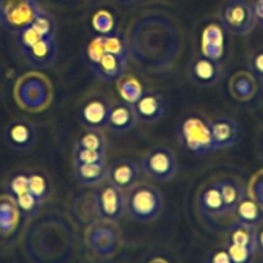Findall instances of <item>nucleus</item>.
I'll return each mask as SVG.
<instances>
[{"label": "nucleus", "mask_w": 263, "mask_h": 263, "mask_svg": "<svg viewBox=\"0 0 263 263\" xmlns=\"http://www.w3.org/2000/svg\"><path fill=\"white\" fill-rule=\"evenodd\" d=\"M229 243L236 244V246L256 248L257 229L253 228V226L235 222L230 229V241Z\"/></svg>", "instance_id": "bb28decb"}, {"label": "nucleus", "mask_w": 263, "mask_h": 263, "mask_svg": "<svg viewBox=\"0 0 263 263\" xmlns=\"http://www.w3.org/2000/svg\"><path fill=\"white\" fill-rule=\"evenodd\" d=\"M143 176L144 174L139 162L131 158H121L107 166L105 181L126 193L141 182Z\"/></svg>", "instance_id": "9d476101"}, {"label": "nucleus", "mask_w": 263, "mask_h": 263, "mask_svg": "<svg viewBox=\"0 0 263 263\" xmlns=\"http://www.w3.org/2000/svg\"><path fill=\"white\" fill-rule=\"evenodd\" d=\"M218 20L233 35H248L257 23L254 7L249 0H226L220 8Z\"/></svg>", "instance_id": "20e7f679"}, {"label": "nucleus", "mask_w": 263, "mask_h": 263, "mask_svg": "<svg viewBox=\"0 0 263 263\" xmlns=\"http://www.w3.org/2000/svg\"><path fill=\"white\" fill-rule=\"evenodd\" d=\"M249 69L256 79L263 81V49L254 53L253 57L249 59Z\"/></svg>", "instance_id": "4c0bfd02"}, {"label": "nucleus", "mask_w": 263, "mask_h": 263, "mask_svg": "<svg viewBox=\"0 0 263 263\" xmlns=\"http://www.w3.org/2000/svg\"><path fill=\"white\" fill-rule=\"evenodd\" d=\"M197 210L202 216L207 218H216L226 215L221 192L217 182L213 181L200 187L197 195Z\"/></svg>", "instance_id": "dca6fc26"}, {"label": "nucleus", "mask_w": 263, "mask_h": 263, "mask_svg": "<svg viewBox=\"0 0 263 263\" xmlns=\"http://www.w3.org/2000/svg\"><path fill=\"white\" fill-rule=\"evenodd\" d=\"M186 72L193 84L200 87H210L221 81L225 71L222 62L213 61L198 53L187 64Z\"/></svg>", "instance_id": "9b49d317"}, {"label": "nucleus", "mask_w": 263, "mask_h": 263, "mask_svg": "<svg viewBox=\"0 0 263 263\" xmlns=\"http://www.w3.org/2000/svg\"><path fill=\"white\" fill-rule=\"evenodd\" d=\"M4 140L12 151L26 153L37 143V128L26 118L12 120L4 128Z\"/></svg>", "instance_id": "1a4fd4ad"}, {"label": "nucleus", "mask_w": 263, "mask_h": 263, "mask_svg": "<svg viewBox=\"0 0 263 263\" xmlns=\"http://www.w3.org/2000/svg\"><path fill=\"white\" fill-rule=\"evenodd\" d=\"M226 251H228L233 263H249L252 259V256H253L254 248L229 243Z\"/></svg>", "instance_id": "e433bc0d"}, {"label": "nucleus", "mask_w": 263, "mask_h": 263, "mask_svg": "<svg viewBox=\"0 0 263 263\" xmlns=\"http://www.w3.org/2000/svg\"><path fill=\"white\" fill-rule=\"evenodd\" d=\"M95 211L98 217L108 222H117L126 213L125 192L117 189L109 182H102V186L94 195Z\"/></svg>", "instance_id": "6e6552de"}, {"label": "nucleus", "mask_w": 263, "mask_h": 263, "mask_svg": "<svg viewBox=\"0 0 263 263\" xmlns=\"http://www.w3.org/2000/svg\"><path fill=\"white\" fill-rule=\"evenodd\" d=\"M116 85H117V92L121 99L130 105L135 104L145 92L141 82L130 74H122L116 81Z\"/></svg>", "instance_id": "5701e85b"}, {"label": "nucleus", "mask_w": 263, "mask_h": 263, "mask_svg": "<svg viewBox=\"0 0 263 263\" xmlns=\"http://www.w3.org/2000/svg\"><path fill=\"white\" fill-rule=\"evenodd\" d=\"M138 122L144 125H157L161 122L167 110V102L159 92H144L143 97L133 105Z\"/></svg>", "instance_id": "f8f14e48"}, {"label": "nucleus", "mask_w": 263, "mask_h": 263, "mask_svg": "<svg viewBox=\"0 0 263 263\" xmlns=\"http://www.w3.org/2000/svg\"><path fill=\"white\" fill-rule=\"evenodd\" d=\"M112 104L103 97L90 98L80 108V122L85 128L103 130L107 128Z\"/></svg>", "instance_id": "ddd939ff"}, {"label": "nucleus", "mask_w": 263, "mask_h": 263, "mask_svg": "<svg viewBox=\"0 0 263 263\" xmlns=\"http://www.w3.org/2000/svg\"><path fill=\"white\" fill-rule=\"evenodd\" d=\"M30 26H32L36 32L44 39H55L57 32H58L55 18L43 8L36 14V17L33 18L32 23Z\"/></svg>", "instance_id": "cd10ccee"}, {"label": "nucleus", "mask_w": 263, "mask_h": 263, "mask_svg": "<svg viewBox=\"0 0 263 263\" xmlns=\"http://www.w3.org/2000/svg\"><path fill=\"white\" fill-rule=\"evenodd\" d=\"M14 202L21 215L25 216V217L27 218L35 217V216L40 212L41 207H43L44 204V202L37 199V198H36L35 195L31 194L30 192L17 197L14 199Z\"/></svg>", "instance_id": "7c9ffc66"}, {"label": "nucleus", "mask_w": 263, "mask_h": 263, "mask_svg": "<svg viewBox=\"0 0 263 263\" xmlns=\"http://www.w3.org/2000/svg\"><path fill=\"white\" fill-rule=\"evenodd\" d=\"M126 213L138 222H153L163 211V197L154 185L139 182L125 194Z\"/></svg>", "instance_id": "7ed1b4c3"}, {"label": "nucleus", "mask_w": 263, "mask_h": 263, "mask_svg": "<svg viewBox=\"0 0 263 263\" xmlns=\"http://www.w3.org/2000/svg\"><path fill=\"white\" fill-rule=\"evenodd\" d=\"M5 190L8 195L15 199L20 195L28 192V175L27 174H15L10 177L5 184Z\"/></svg>", "instance_id": "473e14b6"}, {"label": "nucleus", "mask_w": 263, "mask_h": 263, "mask_svg": "<svg viewBox=\"0 0 263 263\" xmlns=\"http://www.w3.org/2000/svg\"><path fill=\"white\" fill-rule=\"evenodd\" d=\"M257 246H259L263 249V228L257 230Z\"/></svg>", "instance_id": "a19ab883"}, {"label": "nucleus", "mask_w": 263, "mask_h": 263, "mask_svg": "<svg viewBox=\"0 0 263 263\" xmlns=\"http://www.w3.org/2000/svg\"><path fill=\"white\" fill-rule=\"evenodd\" d=\"M28 175V192L41 202H45L51 194V182L43 172H30Z\"/></svg>", "instance_id": "c85d7f7f"}, {"label": "nucleus", "mask_w": 263, "mask_h": 263, "mask_svg": "<svg viewBox=\"0 0 263 263\" xmlns=\"http://www.w3.org/2000/svg\"><path fill=\"white\" fill-rule=\"evenodd\" d=\"M229 90L236 100L247 102L256 92V82H254L253 76L246 73V72H239L231 79L230 84H229Z\"/></svg>", "instance_id": "b1692460"}, {"label": "nucleus", "mask_w": 263, "mask_h": 263, "mask_svg": "<svg viewBox=\"0 0 263 263\" xmlns=\"http://www.w3.org/2000/svg\"><path fill=\"white\" fill-rule=\"evenodd\" d=\"M176 135L182 148L197 157L210 156L216 148L211 134L210 120L202 113H190L179 122Z\"/></svg>", "instance_id": "f03ea898"}, {"label": "nucleus", "mask_w": 263, "mask_h": 263, "mask_svg": "<svg viewBox=\"0 0 263 263\" xmlns=\"http://www.w3.org/2000/svg\"><path fill=\"white\" fill-rule=\"evenodd\" d=\"M138 123L133 105L127 103H116L110 108L109 117H108L107 128H109L115 134H126L135 128Z\"/></svg>", "instance_id": "a211bd4d"}, {"label": "nucleus", "mask_w": 263, "mask_h": 263, "mask_svg": "<svg viewBox=\"0 0 263 263\" xmlns=\"http://www.w3.org/2000/svg\"><path fill=\"white\" fill-rule=\"evenodd\" d=\"M210 125L216 151L231 148L240 140V126L234 118L221 116L215 120H210Z\"/></svg>", "instance_id": "2eb2a0df"}, {"label": "nucleus", "mask_w": 263, "mask_h": 263, "mask_svg": "<svg viewBox=\"0 0 263 263\" xmlns=\"http://www.w3.org/2000/svg\"><path fill=\"white\" fill-rule=\"evenodd\" d=\"M207 263H233V261H231L228 251H225V249H218V251L213 252L211 254Z\"/></svg>", "instance_id": "58836bf2"}, {"label": "nucleus", "mask_w": 263, "mask_h": 263, "mask_svg": "<svg viewBox=\"0 0 263 263\" xmlns=\"http://www.w3.org/2000/svg\"><path fill=\"white\" fill-rule=\"evenodd\" d=\"M105 54V49L104 45H103V39L102 35L95 36L94 39L89 41L86 46V58L87 62H89L90 67L97 64L100 59L104 57Z\"/></svg>", "instance_id": "c9c22d12"}, {"label": "nucleus", "mask_w": 263, "mask_h": 263, "mask_svg": "<svg viewBox=\"0 0 263 263\" xmlns=\"http://www.w3.org/2000/svg\"><path fill=\"white\" fill-rule=\"evenodd\" d=\"M91 25L92 28H94L99 35H105V33H109L110 31L115 30V20H113V15L105 9L98 10V12L92 15Z\"/></svg>", "instance_id": "72a5a7b5"}, {"label": "nucleus", "mask_w": 263, "mask_h": 263, "mask_svg": "<svg viewBox=\"0 0 263 263\" xmlns=\"http://www.w3.org/2000/svg\"><path fill=\"white\" fill-rule=\"evenodd\" d=\"M115 2L120 5H131V4H134L136 0H115Z\"/></svg>", "instance_id": "79ce46f5"}, {"label": "nucleus", "mask_w": 263, "mask_h": 263, "mask_svg": "<svg viewBox=\"0 0 263 263\" xmlns=\"http://www.w3.org/2000/svg\"><path fill=\"white\" fill-rule=\"evenodd\" d=\"M127 55L140 71L161 74L171 71L181 54L179 28L164 15H143L130 26Z\"/></svg>", "instance_id": "f257e3e1"}, {"label": "nucleus", "mask_w": 263, "mask_h": 263, "mask_svg": "<svg viewBox=\"0 0 263 263\" xmlns=\"http://www.w3.org/2000/svg\"><path fill=\"white\" fill-rule=\"evenodd\" d=\"M76 146L85 149H91V151H102L107 152L108 140L105 138L104 133L102 130H91V128H85L76 139Z\"/></svg>", "instance_id": "a878e982"}, {"label": "nucleus", "mask_w": 263, "mask_h": 263, "mask_svg": "<svg viewBox=\"0 0 263 263\" xmlns=\"http://www.w3.org/2000/svg\"><path fill=\"white\" fill-rule=\"evenodd\" d=\"M200 54L213 61L222 62L225 53V28L221 23H210L202 31Z\"/></svg>", "instance_id": "f3484780"}, {"label": "nucleus", "mask_w": 263, "mask_h": 263, "mask_svg": "<svg viewBox=\"0 0 263 263\" xmlns=\"http://www.w3.org/2000/svg\"><path fill=\"white\" fill-rule=\"evenodd\" d=\"M103 45H104L105 53L113 54V55L121 57V58L127 59V48H126V43L123 41L122 36L118 31L113 30L109 33L102 35Z\"/></svg>", "instance_id": "c756f323"}, {"label": "nucleus", "mask_w": 263, "mask_h": 263, "mask_svg": "<svg viewBox=\"0 0 263 263\" xmlns=\"http://www.w3.org/2000/svg\"><path fill=\"white\" fill-rule=\"evenodd\" d=\"M253 7L257 15V21H261V23L263 25V0H257L253 4Z\"/></svg>", "instance_id": "ea45409f"}, {"label": "nucleus", "mask_w": 263, "mask_h": 263, "mask_svg": "<svg viewBox=\"0 0 263 263\" xmlns=\"http://www.w3.org/2000/svg\"><path fill=\"white\" fill-rule=\"evenodd\" d=\"M235 213L236 222L253 226V228L259 225L263 220V211L261 205L256 200L248 199L247 197L239 203V205L235 210Z\"/></svg>", "instance_id": "393cba45"}, {"label": "nucleus", "mask_w": 263, "mask_h": 263, "mask_svg": "<svg viewBox=\"0 0 263 263\" xmlns=\"http://www.w3.org/2000/svg\"><path fill=\"white\" fill-rule=\"evenodd\" d=\"M126 66H127V59L105 53L104 57L90 68L98 79L109 84V82H116L122 74H125Z\"/></svg>", "instance_id": "aec40b11"}, {"label": "nucleus", "mask_w": 263, "mask_h": 263, "mask_svg": "<svg viewBox=\"0 0 263 263\" xmlns=\"http://www.w3.org/2000/svg\"><path fill=\"white\" fill-rule=\"evenodd\" d=\"M140 167L143 174L153 181L167 182L176 176L179 163L172 149L167 146H157L144 156Z\"/></svg>", "instance_id": "0eeeda50"}, {"label": "nucleus", "mask_w": 263, "mask_h": 263, "mask_svg": "<svg viewBox=\"0 0 263 263\" xmlns=\"http://www.w3.org/2000/svg\"><path fill=\"white\" fill-rule=\"evenodd\" d=\"M72 159H73V166H76V164L103 163V162H107V152L91 151V149L80 148V146L74 145Z\"/></svg>", "instance_id": "2f4dec72"}, {"label": "nucleus", "mask_w": 263, "mask_h": 263, "mask_svg": "<svg viewBox=\"0 0 263 263\" xmlns=\"http://www.w3.org/2000/svg\"><path fill=\"white\" fill-rule=\"evenodd\" d=\"M216 182H217V186L221 192L226 215L234 213L239 203L247 197L243 184L234 177H222Z\"/></svg>", "instance_id": "412c9836"}, {"label": "nucleus", "mask_w": 263, "mask_h": 263, "mask_svg": "<svg viewBox=\"0 0 263 263\" xmlns=\"http://www.w3.org/2000/svg\"><path fill=\"white\" fill-rule=\"evenodd\" d=\"M15 98L20 105L31 112H40L51 99L50 82L37 73L26 74L15 87Z\"/></svg>", "instance_id": "39448f33"}, {"label": "nucleus", "mask_w": 263, "mask_h": 263, "mask_svg": "<svg viewBox=\"0 0 263 263\" xmlns=\"http://www.w3.org/2000/svg\"><path fill=\"white\" fill-rule=\"evenodd\" d=\"M14 36H15V44H17L20 51L26 50V49H28L30 46H32L33 44L37 43L39 40L44 39L36 32L35 28H33L32 26H27L26 28L21 30L20 32L15 33Z\"/></svg>", "instance_id": "f704fd0d"}, {"label": "nucleus", "mask_w": 263, "mask_h": 263, "mask_svg": "<svg viewBox=\"0 0 263 263\" xmlns=\"http://www.w3.org/2000/svg\"><path fill=\"white\" fill-rule=\"evenodd\" d=\"M109 223L108 221L95 223L89 233L90 246L99 256H108L117 246V235Z\"/></svg>", "instance_id": "6ab92c4d"}, {"label": "nucleus", "mask_w": 263, "mask_h": 263, "mask_svg": "<svg viewBox=\"0 0 263 263\" xmlns=\"http://www.w3.org/2000/svg\"><path fill=\"white\" fill-rule=\"evenodd\" d=\"M73 175L81 186H95L105 181L107 162L92 164H76L73 166Z\"/></svg>", "instance_id": "4be33fe9"}, {"label": "nucleus", "mask_w": 263, "mask_h": 263, "mask_svg": "<svg viewBox=\"0 0 263 263\" xmlns=\"http://www.w3.org/2000/svg\"><path fill=\"white\" fill-rule=\"evenodd\" d=\"M40 9L37 0H0V27L15 35L32 23Z\"/></svg>", "instance_id": "423d86ee"}, {"label": "nucleus", "mask_w": 263, "mask_h": 263, "mask_svg": "<svg viewBox=\"0 0 263 263\" xmlns=\"http://www.w3.org/2000/svg\"><path fill=\"white\" fill-rule=\"evenodd\" d=\"M26 63L33 69H44L53 66L58 57L55 39H41L26 50L20 51Z\"/></svg>", "instance_id": "4468645a"}]
</instances>
